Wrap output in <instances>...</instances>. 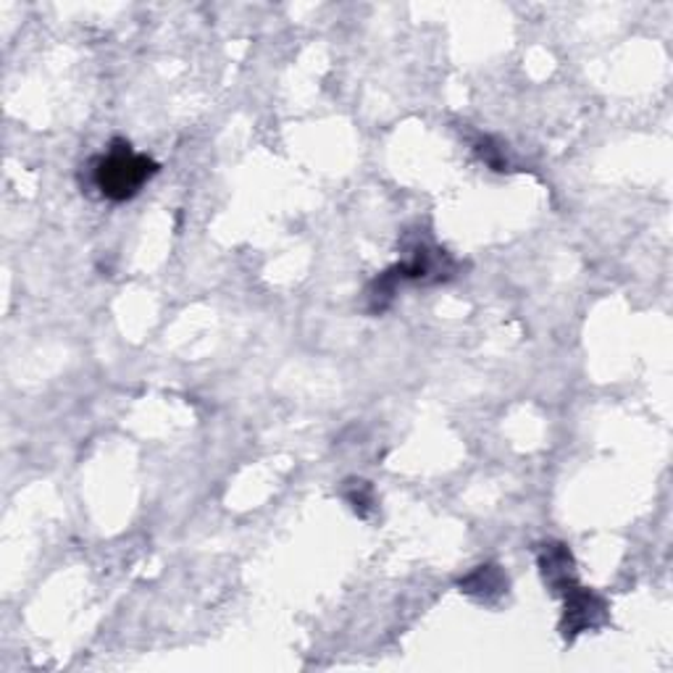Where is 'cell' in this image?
Masks as SVG:
<instances>
[{
    "mask_svg": "<svg viewBox=\"0 0 673 673\" xmlns=\"http://www.w3.org/2000/svg\"><path fill=\"white\" fill-rule=\"evenodd\" d=\"M156 175V164L150 158L137 156L129 145L111 148L95 164V187L103 198L127 200L140 192V187Z\"/></svg>",
    "mask_w": 673,
    "mask_h": 673,
    "instance_id": "1",
    "label": "cell"
},
{
    "mask_svg": "<svg viewBox=\"0 0 673 673\" xmlns=\"http://www.w3.org/2000/svg\"><path fill=\"white\" fill-rule=\"evenodd\" d=\"M505 587H508V581L503 579V574L497 571L495 566H479L474 574L466 576V579L461 581V589L471 598L479 600H495L500 595L505 592Z\"/></svg>",
    "mask_w": 673,
    "mask_h": 673,
    "instance_id": "3",
    "label": "cell"
},
{
    "mask_svg": "<svg viewBox=\"0 0 673 673\" xmlns=\"http://www.w3.org/2000/svg\"><path fill=\"white\" fill-rule=\"evenodd\" d=\"M566 595V621H564V634L576 637L581 631L595 629L598 623L606 619V602L595 595L585 592L581 587H571Z\"/></svg>",
    "mask_w": 673,
    "mask_h": 673,
    "instance_id": "2",
    "label": "cell"
}]
</instances>
